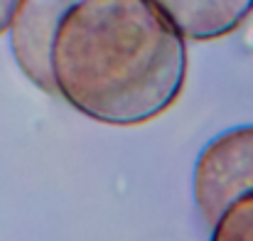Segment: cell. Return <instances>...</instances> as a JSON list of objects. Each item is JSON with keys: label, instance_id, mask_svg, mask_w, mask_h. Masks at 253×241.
Here are the masks:
<instances>
[{"label": "cell", "instance_id": "cell-1", "mask_svg": "<svg viewBox=\"0 0 253 241\" xmlns=\"http://www.w3.org/2000/svg\"><path fill=\"white\" fill-rule=\"evenodd\" d=\"M54 94L108 126H138L177 101L187 74L182 35L150 0H82L49 45Z\"/></svg>", "mask_w": 253, "mask_h": 241}, {"label": "cell", "instance_id": "cell-2", "mask_svg": "<svg viewBox=\"0 0 253 241\" xmlns=\"http://www.w3.org/2000/svg\"><path fill=\"white\" fill-rule=\"evenodd\" d=\"M253 192V126H239L204 145L194 165V202L202 219L214 222L236 199Z\"/></svg>", "mask_w": 253, "mask_h": 241}, {"label": "cell", "instance_id": "cell-3", "mask_svg": "<svg viewBox=\"0 0 253 241\" xmlns=\"http://www.w3.org/2000/svg\"><path fill=\"white\" fill-rule=\"evenodd\" d=\"M82 0H20L7 37L20 72L37 89L54 94L49 74V45L62 17Z\"/></svg>", "mask_w": 253, "mask_h": 241}, {"label": "cell", "instance_id": "cell-4", "mask_svg": "<svg viewBox=\"0 0 253 241\" xmlns=\"http://www.w3.org/2000/svg\"><path fill=\"white\" fill-rule=\"evenodd\" d=\"M182 40L202 42L234 32L253 10V0H150Z\"/></svg>", "mask_w": 253, "mask_h": 241}, {"label": "cell", "instance_id": "cell-5", "mask_svg": "<svg viewBox=\"0 0 253 241\" xmlns=\"http://www.w3.org/2000/svg\"><path fill=\"white\" fill-rule=\"evenodd\" d=\"M211 241H253V192L226 207L211 227Z\"/></svg>", "mask_w": 253, "mask_h": 241}, {"label": "cell", "instance_id": "cell-6", "mask_svg": "<svg viewBox=\"0 0 253 241\" xmlns=\"http://www.w3.org/2000/svg\"><path fill=\"white\" fill-rule=\"evenodd\" d=\"M17 2L20 0H0V35H5L10 30V22H12V15L17 10Z\"/></svg>", "mask_w": 253, "mask_h": 241}]
</instances>
